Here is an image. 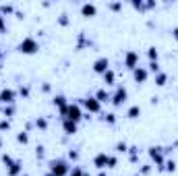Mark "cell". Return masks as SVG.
<instances>
[{
	"label": "cell",
	"instance_id": "19",
	"mask_svg": "<svg viewBox=\"0 0 178 176\" xmlns=\"http://www.w3.org/2000/svg\"><path fill=\"white\" fill-rule=\"evenodd\" d=\"M2 162H4V164H15V162L10 160V155H2Z\"/></svg>",
	"mask_w": 178,
	"mask_h": 176
},
{
	"label": "cell",
	"instance_id": "22",
	"mask_svg": "<svg viewBox=\"0 0 178 176\" xmlns=\"http://www.w3.org/2000/svg\"><path fill=\"white\" fill-rule=\"evenodd\" d=\"M17 139H19V141H21V143H25V141H27V135H25V133H21V135H19V137H17Z\"/></svg>",
	"mask_w": 178,
	"mask_h": 176
},
{
	"label": "cell",
	"instance_id": "26",
	"mask_svg": "<svg viewBox=\"0 0 178 176\" xmlns=\"http://www.w3.org/2000/svg\"><path fill=\"white\" fill-rule=\"evenodd\" d=\"M66 21H68V19H66V15H60V23H62V25H66Z\"/></svg>",
	"mask_w": 178,
	"mask_h": 176
},
{
	"label": "cell",
	"instance_id": "1",
	"mask_svg": "<svg viewBox=\"0 0 178 176\" xmlns=\"http://www.w3.org/2000/svg\"><path fill=\"white\" fill-rule=\"evenodd\" d=\"M19 50H21L23 54H33V52L38 50V42H35L33 38H25V40L19 44Z\"/></svg>",
	"mask_w": 178,
	"mask_h": 176
},
{
	"label": "cell",
	"instance_id": "10",
	"mask_svg": "<svg viewBox=\"0 0 178 176\" xmlns=\"http://www.w3.org/2000/svg\"><path fill=\"white\" fill-rule=\"evenodd\" d=\"M81 13H83V17H93L95 15V6L93 4H83L81 6Z\"/></svg>",
	"mask_w": 178,
	"mask_h": 176
},
{
	"label": "cell",
	"instance_id": "6",
	"mask_svg": "<svg viewBox=\"0 0 178 176\" xmlns=\"http://www.w3.org/2000/svg\"><path fill=\"white\" fill-rule=\"evenodd\" d=\"M83 104H85V108H87L89 112H97V110H99V102H97L95 97H87Z\"/></svg>",
	"mask_w": 178,
	"mask_h": 176
},
{
	"label": "cell",
	"instance_id": "9",
	"mask_svg": "<svg viewBox=\"0 0 178 176\" xmlns=\"http://www.w3.org/2000/svg\"><path fill=\"white\" fill-rule=\"evenodd\" d=\"M93 164H95L97 168H104V166L108 164V155H106V153H99V155H95V160H93Z\"/></svg>",
	"mask_w": 178,
	"mask_h": 176
},
{
	"label": "cell",
	"instance_id": "12",
	"mask_svg": "<svg viewBox=\"0 0 178 176\" xmlns=\"http://www.w3.org/2000/svg\"><path fill=\"white\" fill-rule=\"evenodd\" d=\"M64 131L68 133V135H73V133L77 131V122H73V120H66V122H64Z\"/></svg>",
	"mask_w": 178,
	"mask_h": 176
},
{
	"label": "cell",
	"instance_id": "11",
	"mask_svg": "<svg viewBox=\"0 0 178 176\" xmlns=\"http://www.w3.org/2000/svg\"><path fill=\"white\" fill-rule=\"evenodd\" d=\"M145 79H147V71L141 68V66L135 68V81H145Z\"/></svg>",
	"mask_w": 178,
	"mask_h": 176
},
{
	"label": "cell",
	"instance_id": "28",
	"mask_svg": "<svg viewBox=\"0 0 178 176\" xmlns=\"http://www.w3.org/2000/svg\"><path fill=\"white\" fill-rule=\"evenodd\" d=\"M0 129H2V131H4V129H8V122H6V120H2V122H0Z\"/></svg>",
	"mask_w": 178,
	"mask_h": 176
},
{
	"label": "cell",
	"instance_id": "7",
	"mask_svg": "<svg viewBox=\"0 0 178 176\" xmlns=\"http://www.w3.org/2000/svg\"><path fill=\"white\" fill-rule=\"evenodd\" d=\"M124 99H127V89H122V87H120L118 91H116V93H114V97H112V102H114L116 106H120V104H122Z\"/></svg>",
	"mask_w": 178,
	"mask_h": 176
},
{
	"label": "cell",
	"instance_id": "16",
	"mask_svg": "<svg viewBox=\"0 0 178 176\" xmlns=\"http://www.w3.org/2000/svg\"><path fill=\"white\" fill-rule=\"evenodd\" d=\"M139 114H141V108H139V106H133V108L129 110V116H131V118H137Z\"/></svg>",
	"mask_w": 178,
	"mask_h": 176
},
{
	"label": "cell",
	"instance_id": "5",
	"mask_svg": "<svg viewBox=\"0 0 178 176\" xmlns=\"http://www.w3.org/2000/svg\"><path fill=\"white\" fill-rule=\"evenodd\" d=\"M137 60H139V54H137V52H127L124 62H127L129 68H137Z\"/></svg>",
	"mask_w": 178,
	"mask_h": 176
},
{
	"label": "cell",
	"instance_id": "18",
	"mask_svg": "<svg viewBox=\"0 0 178 176\" xmlns=\"http://www.w3.org/2000/svg\"><path fill=\"white\" fill-rule=\"evenodd\" d=\"M54 104H56V106H64V97H62V95H58V97L54 99Z\"/></svg>",
	"mask_w": 178,
	"mask_h": 176
},
{
	"label": "cell",
	"instance_id": "33",
	"mask_svg": "<svg viewBox=\"0 0 178 176\" xmlns=\"http://www.w3.org/2000/svg\"><path fill=\"white\" fill-rule=\"evenodd\" d=\"M99 176H106V174H99Z\"/></svg>",
	"mask_w": 178,
	"mask_h": 176
},
{
	"label": "cell",
	"instance_id": "31",
	"mask_svg": "<svg viewBox=\"0 0 178 176\" xmlns=\"http://www.w3.org/2000/svg\"><path fill=\"white\" fill-rule=\"evenodd\" d=\"M172 33H174V38H176V40H178V27H176V29H174V31H172Z\"/></svg>",
	"mask_w": 178,
	"mask_h": 176
},
{
	"label": "cell",
	"instance_id": "2",
	"mask_svg": "<svg viewBox=\"0 0 178 176\" xmlns=\"http://www.w3.org/2000/svg\"><path fill=\"white\" fill-rule=\"evenodd\" d=\"M62 112L66 114V120L77 122V120L81 118V110H79V106H68V108H62Z\"/></svg>",
	"mask_w": 178,
	"mask_h": 176
},
{
	"label": "cell",
	"instance_id": "8",
	"mask_svg": "<svg viewBox=\"0 0 178 176\" xmlns=\"http://www.w3.org/2000/svg\"><path fill=\"white\" fill-rule=\"evenodd\" d=\"M15 99V91L13 89H4L2 93H0V102H4V104H10Z\"/></svg>",
	"mask_w": 178,
	"mask_h": 176
},
{
	"label": "cell",
	"instance_id": "14",
	"mask_svg": "<svg viewBox=\"0 0 178 176\" xmlns=\"http://www.w3.org/2000/svg\"><path fill=\"white\" fill-rule=\"evenodd\" d=\"M19 170H21V164H19V162H15V164H10V170H8V174L15 176V174H19Z\"/></svg>",
	"mask_w": 178,
	"mask_h": 176
},
{
	"label": "cell",
	"instance_id": "17",
	"mask_svg": "<svg viewBox=\"0 0 178 176\" xmlns=\"http://www.w3.org/2000/svg\"><path fill=\"white\" fill-rule=\"evenodd\" d=\"M149 58L157 62V50H155V48H149Z\"/></svg>",
	"mask_w": 178,
	"mask_h": 176
},
{
	"label": "cell",
	"instance_id": "23",
	"mask_svg": "<svg viewBox=\"0 0 178 176\" xmlns=\"http://www.w3.org/2000/svg\"><path fill=\"white\" fill-rule=\"evenodd\" d=\"M38 127H42V129H46V120H44V118H38Z\"/></svg>",
	"mask_w": 178,
	"mask_h": 176
},
{
	"label": "cell",
	"instance_id": "4",
	"mask_svg": "<svg viewBox=\"0 0 178 176\" xmlns=\"http://www.w3.org/2000/svg\"><path fill=\"white\" fill-rule=\"evenodd\" d=\"M108 66H110L108 58H99V60H95V64H93V71H95V73H106V71H108Z\"/></svg>",
	"mask_w": 178,
	"mask_h": 176
},
{
	"label": "cell",
	"instance_id": "13",
	"mask_svg": "<svg viewBox=\"0 0 178 176\" xmlns=\"http://www.w3.org/2000/svg\"><path fill=\"white\" fill-rule=\"evenodd\" d=\"M108 99H110V93L104 91V89H99L97 91V102H108Z\"/></svg>",
	"mask_w": 178,
	"mask_h": 176
},
{
	"label": "cell",
	"instance_id": "27",
	"mask_svg": "<svg viewBox=\"0 0 178 176\" xmlns=\"http://www.w3.org/2000/svg\"><path fill=\"white\" fill-rule=\"evenodd\" d=\"M118 151H127V145L124 143H118Z\"/></svg>",
	"mask_w": 178,
	"mask_h": 176
},
{
	"label": "cell",
	"instance_id": "20",
	"mask_svg": "<svg viewBox=\"0 0 178 176\" xmlns=\"http://www.w3.org/2000/svg\"><path fill=\"white\" fill-rule=\"evenodd\" d=\"M164 81H166V75H160L157 77V85H164Z\"/></svg>",
	"mask_w": 178,
	"mask_h": 176
},
{
	"label": "cell",
	"instance_id": "32",
	"mask_svg": "<svg viewBox=\"0 0 178 176\" xmlns=\"http://www.w3.org/2000/svg\"><path fill=\"white\" fill-rule=\"evenodd\" d=\"M46 176H56V174H52V172H50V174H46Z\"/></svg>",
	"mask_w": 178,
	"mask_h": 176
},
{
	"label": "cell",
	"instance_id": "3",
	"mask_svg": "<svg viewBox=\"0 0 178 176\" xmlns=\"http://www.w3.org/2000/svg\"><path fill=\"white\" fill-rule=\"evenodd\" d=\"M66 164L62 162V160H54L52 162V174H56V176H64L66 174Z\"/></svg>",
	"mask_w": 178,
	"mask_h": 176
},
{
	"label": "cell",
	"instance_id": "21",
	"mask_svg": "<svg viewBox=\"0 0 178 176\" xmlns=\"http://www.w3.org/2000/svg\"><path fill=\"white\" fill-rule=\"evenodd\" d=\"M106 120H108V122H114L116 116H114V114H106Z\"/></svg>",
	"mask_w": 178,
	"mask_h": 176
},
{
	"label": "cell",
	"instance_id": "25",
	"mask_svg": "<svg viewBox=\"0 0 178 176\" xmlns=\"http://www.w3.org/2000/svg\"><path fill=\"white\" fill-rule=\"evenodd\" d=\"M0 10H2V13H10V10H13V6H6V4H4Z\"/></svg>",
	"mask_w": 178,
	"mask_h": 176
},
{
	"label": "cell",
	"instance_id": "15",
	"mask_svg": "<svg viewBox=\"0 0 178 176\" xmlns=\"http://www.w3.org/2000/svg\"><path fill=\"white\" fill-rule=\"evenodd\" d=\"M104 81H106V83H114V73H112L110 68L104 73Z\"/></svg>",
	"mask_w": 178,
	"mask_h": 176
},
{
	"label": "cell",
	"instance_id": "29",
	"mask_svg": "<svg viewBox=\"0 0 178 176\" xmlns=\"http://www.w3.org/2000/svg\"><path fill=\"white\" fill-rule=\"evenodd\" d=\"M73 176H81V170H79V168H75V170H73Z\"/></svg>",
	"mask_w": 178,
	"mask_h": 176
},
{
	"label": "cell",
	"instance_id": "30",
	"mask_svg": "<svg viewBox=\"0 0 178 176\" xmlns=\"http://www.w3.org/2000/svg\"><path fill=\"white\" fill-rule=\"evenodd\" d=\"M2 29H4V19L0 17V31H2Z\"/></svg>",
	"mask_w": 178,
	"mask_h": 176
},
{
	"label": "cell",
	"instance_id": "24",
	"mask_svg": "<svg viewBox=\"0 0 178 176\" xmlns=\"http://www.w3.org/2000/svg\"><path fill=\"white\" fill-rule=\"evenodd\" d=\"M120 6H122V4H120V2H114V4H110V8H114V10H118V8H120Z\"/></svg>",
	"mask_w": 178,
	"mask_h": 176
}]
</instances>
